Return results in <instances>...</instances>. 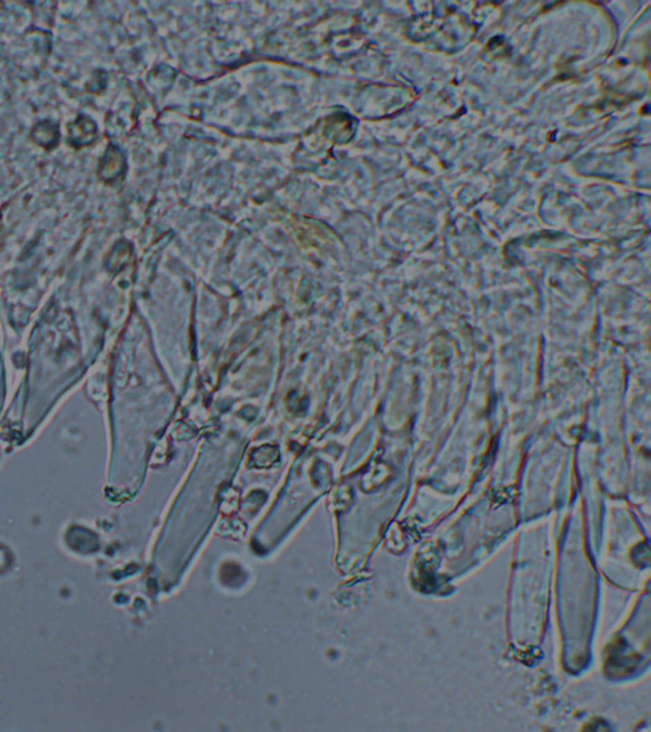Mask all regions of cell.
Listing matches in <instances>:
<instances>
[{
  "instance_id": "cell-1",
  "label": "cell",
  "mask_w": 651,
  "mask_h": 732,
  "mask_svg": "<svg viewBox=\"0 0 651 732\" xmlns=\"http://www.w3.org/2000/svg\"><path fill=\"white\" fill-rule=\"evenodd\" d=\"M69 143L74 148H84L95 142L97 136L95 122L87 116H78V119L68 126Z\"/></svg>"
},
{
  "instance_id": "cell-2",
  "label": "cell",
  "mask_w": 651,
  "mask_h": 732,
  "mask_svg": "<svg viewBox=\"0 0 651 732\" xmlns=\"http://www.w3.org/2000/svg\"><path fill=\"white\" fill-rule=\"evenodd\" d=\"M31 136L37 145H40L45 149H53L57 145L60 134H59V128L56 125L48 121H44V122H39L33 128Z\"/></svg>"
},
{
  "instance_id": "cell-3",
  "label": "cell",
  "mask_w": 651,
  "mask_h": 732,
  "mask_svg": "<svg viewBox=\"0 0 651 732\" xmlns=\"http://www.w3.org/2000/svg\"><path fill=\"white\" fill-rule=\"evenodd\" d=\"M117 157H119V154L115 153V151L110 148V151H107V154L104 155V160H101L100 169H98V175H100L101 180H104L106 182H110L116 175H119V167H116V164H115Z\"/></svg>"
}]
</instances>
